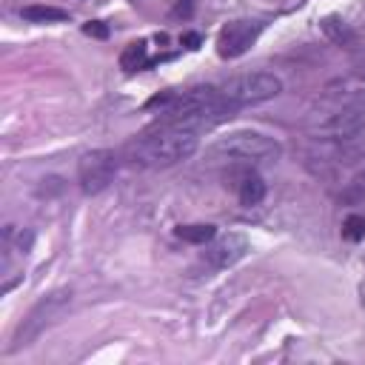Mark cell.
I'll use <instances>...</instances> for the list:
<instances>
[{"label":"cell","instance_id":"cell-1","mask_svg":"<svg viewBox=\"0 0 365 365\" xmlns=\"http://www.w3.org/2000/svg\"><path fill=\"white\" fill-rule=\"evenodd\" d=\"M194 151H197V134L154 125V131L140 134L131 143H125L123 160H128L137 168H168V165L188 160Z\"/></svg>","mask_w":365,"mask_h":365},{"label":"cell","instance_id":"cell-2","mask_svg":"<svg viewBox=\"0 0 365 365\" xmlns=\"http://www.w3.org/2000/svg\"><path fill=\"white\" fill-rule=\"evenodd\" d=\"M279 154L282 145L259 131H234L228 137H220L208 148V157L225 165H262V163H274Z\"/></svg>","mask_w":365,"mask_h":365},{"label":"cell","instance_id":"cell-3","mask_svg":"<svg viewBox=\"0 0 365 365\" xmlns=\"http://www.w3.org/2000/svg\"><path fill=\"white\" fill-rule=\"evenodd\" d=\"M217 91L222 94V100L240 108V106H254V103L277 97L282 91V80L271 71H245V74H234L222 80Z\"/></svg>","mask_w":365,"mask_h":365},{"label":"cell","instance_id":"cell-4","mask_svg":"<svg viewBox=\"0 0 365 365\" xmlns=\"http://www.w3.org/2000/svg\"><path fill=\"white\" fill-rule=\"evenodd\" d=\"M71 305V291H54V294H48V297H43L40 302H34L31 305V311L23 317V322L17 325V331H14V339H11V351H17V348H26V345H31L51 322H57L60 319V314L66 311Z\"/></svg>","mask_w":365,"mask_h":365},{"label":"cell","instance_id":"cell-5","mask_svg":"<svg viewBox=\"0 0 365 365\" xmlns=\"http://www.w3.org/2000/svg\"><path fill=\"white\" fill-rule=\"evenodd\" d=\"M117 165H120V157L111 148L86 151L77 163V180L83 194H100L103 188H108V182L117 174Z\"/></svg>","mask_w":365,"mask_h":365},{"label":"cell","instance_id":"cell-6","mask_svg":"<svg viewBox=\"0 0 365 365\" xmlns=\"http://www.w3.org/2000/svg\"><path fill=\"white\" fill-rule=\"evenodd\" d=\"M365 128V91H359L356 97H351L339 111H334L322 125L319 134L331 137V140H351Z\"/></svg>","mask_w":365,"mask_h":365},{"label":"cell","instance_id":"cell-7","mask_svg":"<svg viewBox=\"0 0 365 365\" xmlns=\"http://www.w3.org/2000/svg\"><path fill=\"white\" fill-rule=\"evenodd\" d=\"M259 34H262V23L259 20H231L217 34V54L222 60H234V57L245 54L257 43Z\"/></svg>","mask_w":365,"mask_h":365},{"label":"cell","instance_id":"cell-8","mask_svg":"<svg viewBox=\"0 0 365 365\" xmlns=\"http://www.w3.org/2000/svg\"><path fill=\"white\" fill-rule=\"evenodd\" d=\"M245 251H248V240L242 237V234H225V237H217V240H211V245L205 248V262L211 265V268H228V265H234V262H240L242 257H245Z\"/></svg>","mask_w":365,"mask_h":365},{"label":"cell","instance_id":"cell-9","mask_svg":"<svg viewBox=\"0 0 365 365\" xmlns=\"http://www.w3.org/2000/svg\"><path fill=\"white\" fill-rule=\"evenodd\" d=\"M234 168V191L240 197L242 205H259L265 197V180L251 168V165H231Z\"/></svg>","mask_w":365,"mask_h":365},{"label":"cell","instance_id":"cell-10","mask_svg":"<svg viewBox=\"0 0 365 365\" xmlns=\"http://www.w3.org/2000/svg\"><path fill=\"white\" fill-rule=\"evenodd\" d=\"M182 242H191V245H205V242H211L214 237H217V228L214 225H208V222H191V225H177V231H174Z\"/></svg>","mask_w":365,"mask_h":365},{"label":"cell","instance_id":"cell-11","mask_svg":"<svg viewBox=\"0 0 365 365\" xmlns=\"http://www.w3.org/2000/svg\"><path fill=\"white\" fill-rule=\"evenodd\" d=\"M322 31H325V37H328V40H334L336 46H351V43L356 40L354 29H351L345 20H339L336 14H331V17H325V20H322Z\"/></svg>","mask_w":365,"mask_h":365},{"label":"cell","instance_id":"cell-12","mask_svg":"<svg viewBox=\"0 0 365 365\" xmlns=\"http://www.w3.org/2000/svg\"><path fill=\"white\" fill-rule=\"evenodd\" d=\"M20 14L29 23H63V20H68V11L57 9V6H26Z\"/></svg>","mask_w":365,"mask_h":365},{"label":"cell","instance_id":"cell-13","mask_svg":"<svg viewBox=\"0 0 365 365\" xmlns=\"http://www.w3.org/2000/svg\"><path fill=\"white\" fill-rule=\"evenodd\" d=\"M145 63L148 60H145V43L143 40L128 43L120 54V68H125V71H140V68H145Z\"/></svg>","mask_w":365,"mask_h":365},{"label":"cell","instance_id":"cell-14","mask_svg":"<svg viewBox=\"0 0 365 365\" xmlns=\"http://www.w3.org/2000/svg\"><path fill=\"white\" fill-rule=\"evenodd\" d=\"M342 237L351 240V242L365 240V217L362 214H348L345 222H342Z\"/></svg>","mask_w":365,"mask_h":365},{"label":"cell","instance_id":"cell-15","mask_svg":"<svg viewBox=\"0 0 365 365\" xmlns=\"http://www.w3.org/2000/svg\"><path fill=\"white\" fill-rule=\"evenodd\" d=\"M83 31H86L88 37H97V40H106V37H108V26H106V23H100V20L86 23V26H83Z\"/></svg>","mask_w":365,"mask_h":365},{"label":"cell","instance_id":"cell-16","mask_svg":"<svg viewBox=\"0 0 365 365\" xmlns=\"http://www.w3.org/2000/svg\"><path fill=\"white\" fill-rule=\"evenodd\" d=\"M191 11H194V0H177L171 17H191Z\"/></svg>","mask_w":365,"mask_h":365},{"label":"cell","instance_id":"cell-17","mask_svg":"<svg viewBox=\"0 0 365 365\" xmlns=\"http://www.w3.org/2000/svg\"><path fill=\"white\" fill-rule=\"evenodd\" d=\"M182 46H185V48H197V46H200V34H194V31L182 34Z\"/></svg>","mask_w":365,"mask_h":365},{"label":"cell","instance_id":"cell-18","mask_svg":"<svg viewBox=\"0 0 365 365\" xmlns=\"http://www.w3.org/2000/svg\"><path fill=\"white\" fill-rule=\"evenodd\" d=\"M354 71H356L359 77H365V51L356 57V63H354Z\"/></svg>","mask_w":365,"mask_h":365}]
</instances>
